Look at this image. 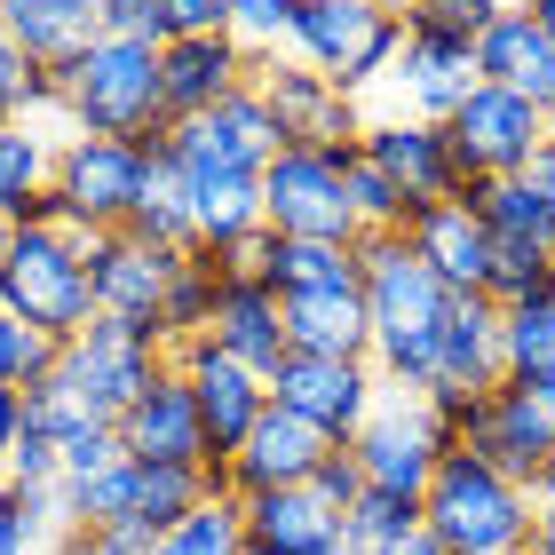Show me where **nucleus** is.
Returning <instances> with one entry per match:
<instances>
[{
  "mask_svg": "<svg viewBox=\"0 0 555 555\" xmlns=\"http://www.w3.org/2000/svg\"><path fill=\"white\" fill-rule=\"evenodd\" d=\"M452 198H468L476 222H485L492 238H540V246H555V215L532 198V183H524V175H500V183H468V191H452Z\"/></svg>",
  "mask_w": 555,
  "mask_h": 555,
  "instance_id": "33",
  "label": "nucleus"
},
{
  "mask_svg": "<svg viewBox=\"0 0 555 555\" xmlns=\"http://www.w3.org/2000/svg\"><path fill=\"white\" fill-rule=\"evenodd\" d=\"M151 555H246V524L238 500H198V508L175 524V532L151 540Z\"/></svg>",
  "mask_w": 555,
  "mask_h": 555,
  "instance_id": "39",
  "label": "nucleus"
},
{
  "mask_svg": "<svg viewBox=\"0 0 555 555\" xmlns=\"http://www.w3.org/2000/svg\"><path fill=\"white\" fill-rule=\"evenodd\" d=\"M0 485H64V468H56V437L48 428H33L24 421V437H16V452H9V468H0Z\"/></svg>",
  "mask_w": 555,
  "mask_h": 555,
  "instance_id": "45",
  "label": "nucleus"
},
{
  "mask_svg": "<svg viewBox=\"0 0 555 555\" xmlns=\"http://www.w3.org/2000/svg\"><path fill=\"white\" fill-rule=\"evenodd\" d=\"M532 508H555V452H547V468L532 476Z\"/></svg>",
  "mask_w": 555,
  "mask_h": 555,
  "instance_id": "57",
  "label": "nucleus"
},
{
  "mask_svg": "<svg viewBox=\"0 0 555 555\" xmlns=\"http://www.w3.org/2000/svg\"><path fill=\"white\" fill-rule=\"evenodd\" d=\"M476 80L524 95V104L555 128V40L524 9H500L485 33H476Z\"/></svg>",
  "mask_w": 555,
  "mask_h": 555,
  "instance_id": "21",
  "label": "nucleus"
},
{
  "mask_svg": "<svg viewBox=\"0 0 555 555\" xmlns=\"http://www.w3.org/2000/svg\"><path fill=\"white\" fill-rule=\"evenodd\" d=\"M349 151L358 143H341V151L286 143L262 167V222L278 238H341V246H358V207H349V191H341Z\"/></svg>",
  "mask_w": 555,
  "mask_h": 555,
  "instance_id": "7",
  "label": "nucleus"
},
{
  "mask_svg": "<svg viewBox=\"0 0 555 555\" xmlns=\"http://www.w3.org/2000/svg\"><path fill=\"white\" fill-rule=\"evenodd\" d=\"M0 310L40 325L48 341H72L80 325H95V294H88V262H80V231L64 222H24L9 262H0Z\"/></svg>",
  "mask_w": 555,
  "mask_h": 555,
  "instance_id": "4",
  "label": "nucleus"
},
{
  "mask_svg": "<svg viewBox=\"0 0 555 555\" xmlns=\"http://www.w3.org/2000/svg\"><path fill=\"white\" fill-rule=\"evenodd\" d=\"M0 33L40 72H64L88 40H104V16H95V0H0Z\"/></svg>",
  "mask_w": 555,
  "mask_h": 555,
  "instance_id": "27",
  "label": "nucleus"
},
{
  "mask_svg": "<svg viewBox=\"0 0 555 555\" xmlns=\"http://www.w3.org/2000/svg\"><path fill=\"white\" fill-rule=\"evenodd\" d=\"M16 437H24V389H0V468H9Z\"/></svg>",
  "mask_w": 555,
  "mask_h": 555,
  "instance_id": "50",
  "label": "nucleus"
},
{
  "mask_svg": "<svg viewBox=\"0 0 555 555\" xmlns=\"http://www.w3.org/2000/svg\"><path fill=\"white\" fill-rule=\"evenodd\" d=\"M508 9H524V16H532V24H540V33L555 40V0H508Z\"/></svg>",
  "mask_w": 555,
  "mask_h": 555,
  "instance_id": "56",
  "label": "nucleus"
},
{
  "mask_svg": "<svg viewBox=\"0 0 555 555\" xmlns=\"http://www.w3.org/2000/svg\"><path fill=\"white\" fill-rule=\"evenodd\" d=\"M270 405L301 413L325 444H358V428L382 405V373L373 358H294L286 349V365L270 373Z\"/></svg>",
  "mask_w": 555,
  "mask_h": 555,
  "instance_id": "10",
  "label": "nucleus"
},
{
  "mask_svg": "<svg viewBox=\"0 0 555 555\" xmlns=\"http://www.w3.org/2000/svg\"><path fill=\"white\" fill-rule=\"evenodd\" d=\"M191 183V246H238L246 231H262V175H183Z\"/></svg>",
  "mask_w": 555,
  "mask_h": 555,
  "instance_id": "29",
  "label": "nucleus"
},
{
  "mask_svg": "<svg viewBox=\"0 0 555 555\" xmlns=\"http://www.w3.org/2000/svg\"><path fill=\"white\" fill-rule=\"evenodd\" d=\"M191 246H151L135 231H88L80 238V262H88V294H95V318H128V325H159V301H167V278Z\"/></svg>",
  "mask_w": 555,
  "mask_h": 555,
  "instance_id": "14",
  "label": "nucleus"
},
{
  "mask_svg": "<svg viewBox=\"0 0 555 555\" xmlns=\"http://www.w3.org/2000/svg\"><path fill=\"white\" fill-rule=\"evenodd\" d=\"M56 80V112L72 135H119V143H159L167 135V95H159V48L135 40H88Z\"/></svg>",
  "mask_w": 555,
  "mask_h": 555,
  "instance_id": "2",
  "label": "nucleus"
},
{
  "mask_svg": "<svg viewBox=\"0 0 555 555\" xmlns=\"http://www.w3.org/2000/svg\"><path fill=\"white\" fill-rule=\"evenodd\" d=\"M159 373H167L159 325H128V318H95V325H80V334L64 341V358H56V382L80 397L95 421H119L151 382H159Z\"/></svg>",
  "mask_w": 555,
  "mask_h": 555,
  "instance_id": "6",
  "label": "nucleus"
},
{
  "mask_svg": "<svg viewBox=\"0 0 555 555\" xmlns=\"http://www.w3.org/2000/svg\"><path fill=\"white\" fill-rule=\"evenodd\" d=\"M389 72L405 80V119L444 128V119L468 104V88H476V40L444 33V24H428V16H405V48H397Z\"/></svg>",
  "mask_w": 555,
  "mask_h": 555,
  "instance_id": "17",
  "label": "nucleus"
},
{
  "mask_svg": "<svg viewBox=\"0 0 555 555\" xmlns=\"http://www.w3.org/2000/svg\"><path fill=\"white\" fill-rule=\"evenodd\" d=\"M128 461V444H119V421H72L64 437H56V468H64V485H88V476H104Z\"/></svg>",
  "mask_w": 555,
  "mask_h": 555,
  "instance_id": "43",
  "label": "nucleus"
},
{
  "mask_svg": "<svg viewBox=\"0 0 555 555\" xmlns=\"http://www.w3.org/2000/svg\"><path fill=\"white\" fill-rule=\"evenodd\" d=\"M301 286H358V246H341V238H278L270 294H301Z\"/></svg>",
  "mask_w": 555,
  "mask_h": 555,
  "instance_id": "34",
  "label": "nucleus"
},
{
  "mask_svg": "<svg viewBox=\"0 0 555 555\" xmlns=\"http://www.w3.org/2000/svg\"><path fill=\"white\" fill-rule=\"evenodd\" d=\"M508 382H516V373H508ZM516 389H524V397H532V413H540V421L555 428V373H524V382H516Z\"/></svg>",
  "mask_w": 555,
  "mask_h": 555,
  "instance_id": "52",
  "label": "nucleus"
},
{
  "mask_svg": "<svg viewBox=\"0 0 555 555\" xmlns=\"http://www.w3.org/2000/svg\"><path fill=\"white\" fill-rule=\"evenodd\" d=\"M358 151L405 198H421V207H437V198L461 191V167H452V151H444V128H428V119H373L358 135Z\"/></svg>",
  "mask_w": 555,
  "mask_h": 555,
  "instance_id": "25",
  "label": "nucleus"
},
{
  "mask_svg": "<svg viewBox=\"0 0 555 555\" xmlns=\"http://www.w3.org/2000/svg\"><path fill=\"white\" fill-rule=\"evenodd\" d=\"M56 143L40 119H16V128H0V222H24L33 215V198L56 191Z\"/></svg>",
  "mask_w": 555,
  "mask_h": 555,
  "instance_id": "31",
  "label": "nucleus"
},
{
  "mask_svg": "<svg viewBox=\"0 0 555 555\" xmlns=\"http://www.w3.org/2000/svg\"><path fill=\"white\" fill-rule=\"evenodd\" d=\"M207 341L222 358H238L246 373H270L286 365V325H278V294L270 286H246V278H222V301H215V325Z\"/></svg>",
  "mask_w": 555,
  "mask_h": 555,
  "instance_id": "28",
  "label": "nucleus"
},
{
  "mask_svg": "<svg viewBox=\"0 0 555 555\" xmlns=\"http://www.w3.org/2000/svg\"><path fill=\"white\" fill-rule=\"evenodd\" d=\"M24 547H33V540H24V524H16V508H9V500H0V555H24Z\"/></svg>",
  "mask_w": 555,
  "mask_h": 555,
  "instance_id": "54",
  "label": "nucleus"
},
{
  "mask_svg": "<svg viewBox=\"0 0 555 555\" xmlns=\"http://www.w3.org/2000/svg\"><path fill=\"white\" fill-rule=\"evenodd\" d=\"M413 524H421V500H405V492H358V508L341 516V532H349V547H358V555H373V547L405 540Z\"/></svg>",
  "mask_w": 555,
  "mask_h": 555,
  "instance_id": "41",
  "label": "nucleus"
},
{
  "mask_svg": "<svg viewBox=\"0 0 555 555\" xmlns=\"http://www.w3.org/2000/svg\"><path fill=\"white\" fill-rule=\"evenodd\" d=\"M405 246L437 270L444 294H485L492 286V231L476 222L468 198H437V207H421L413 231H405Z\"/></svg>",
  "mask_w": 555,
  "mask_h": 555,
  "instance_id": "24",
  "label": "nucleus"
},
{
  "mask_svg": "<svg viewBox=\"0 0 555 555\" xmlns=\"http://www.w3.org/2000/svg\"><path fill=\"white\" fill-rule=\"evenodd\" d=\"M215 301H222V255H207V246H191L183 262H175L167 278V301H159V341H191L215 325Z\"/></svg>",
  "mask_w": 555,
  "mask_h": 555,
  "instance_id": "32",
  "label": "nucleus"
},
{
  "mask_svg": "<svg viewBox=\"0 0 555 555\" xmlns=\"http://www.w3.org/2000/svg\"><path fill=\"white\" fill-rule=\"evenodd\" d=\"M56 358H64V341H48L40 325H24V318L0 310V389H33V382H48V373H56Z\"/></svg>",
  "mask_w": 555,
  "mask_h": 555,
  "instance_id": "42",
  "label": "nucleus"
},
{
  "mask_svg": "<svg viewBox=\"0 0 555 555\" xmlns=\"http://www.w3.org/2000/svg\"><path fill=\"white\" fill-rule=\"evenodd\" d=\"M334 555H358V547H349V532H341V547H334Z\"/></svg>",
  "mask_w": 555,
  "mask_h": 555,
  "instance_id": "59",
  "label": "nucleus"
},
{
  "mask_svg": "<svg viewBox=\"0 0 555 555\" xmlns=\"http://www.w3.org/2000/svg\"><path fill=\"white\" fill-rule=\"evenodd\" d=\"M532 516H540L532 492L508 485L492 461H476L461 444H444V461L421 492V524L437 532L444 555H516L532 540Z\"/></svg>",
  "mask_w": 555,
  "mask_h": 555,
  "instance_id": "3",
  "label": "nucleus"
},
{
  "mask_svg": "<svg viewBox=\"0 0 555 555\" xmlns=\"http://www.w3.org/2000/svg\"><path fill=\"white\" fill-rule=\"evenodd\" d=\"M325 444L301 413H286V405H262V421L246 428V444L231 452V500H255V492H286V485H310V468L325 461Z\"/></svg>",
  "mask_w": 555,
  "mask_h": 555,
  "instance_id": "20",
  "label": "nucleus"
},
{
  "mask_svg": "<svg viewBox=\"0 0 555 555\" xmlns=\"http://www.w3.org/2000/svg\"><path fill=\"white\" fill-rule=\"evenodd\" d=\"M128 231L151 238V246H191V183L167 159V143H143V183H135Z\"/></svg>",
  "mask_w": 555,
  "mask_h": 555,
  "instance_id": "30",
  "label": "nucleus"
},
{
  "mask_svg": "<svg viewBox=\"0 0 555 555\" xmlns=\"http://www.w3.org/2000/svg\"><path fill=\"white\" fill-rule=\"evenodd\" d=\"M95 16H104V40H135V48H167L175 40L159 0H95Z\"/></svg>",
  "mask_w": 555,
  "mask_h": 555,
  "instance_id": "44",
  "label": "nucleus"
},
{
  "mask_svg": "<svg viewBox=\"0 0 555 555\" xmlns=\"http://www.w3.org/2000/svg\"><path fill=\"white\" fill-rule=\"evenodd\" d=\"M373 555H444V547H437V532H428V524H413L405 540H389V547H373Z\"/></svg>",
  "mask_w": 555,
  "mask_h": 555,
  "instance_id": "53",
  "label": "nucleus"
},
{
  "mask_svg": "<svg viewBox=\"0 0 555 555\" xmlns=\"http://www.w3.org/2000/svg\"><path fill=\"white\" fill-rule=\"evenodd\" d=\"M255 80V48L238 33H183L159 48V95H167V128L175 119H207L222 95H238Z\"/></svg>",
  "mask_w": 555,
  "mask_h": 555,
  "instance_id": "16",
  "label": "nucleus"
},
{
  "mask_svg": "<svg viewBox=\"0 0 555 555\" xmlns=\"http://www.w3.org/2000/svg\"><path fill=\"white\" fill-rule=\"evenodd\" d=\"M508 382V358H500V301L492 294H452V310L437 325V373H428V389H468L485 397ZM421 389V397H428Z\"/></svg>",
  "mask_w": 555,
  "mask_h": 555,
  "instance_id": "22",
  "label": "nucleus"
},
{
  "mask_svg": "<svg viewBox=\"0 0 555 555\" xmlns=\"http://www.w3.org/2000/svg\"><path fill=\"white\" fill-rule=\"evenodd\" d=\"M255 95H262L270 119H278V143L341 151V143L365 135L358 95L334 88V80H325V72H310V64H294V56H255Z\"/></svg>",
  "mask_w": 555,
  "mask_h": 555,
  "instance_id": "13",
  "label": "nucleus"
},
{
  "mask_svg": "<svg viewBox=\"0 0 555 555\" xmlns=\"http://www.w3.org/2000/svg\"><path fill=\"white\" fill-rule=\"evenodd\" d=\"M349 461L365 468V492L421 500L437 461H444V437H437V421H428L421 397H397V405H373V421L358 428V444H349Z\"/></svg>",
  "mask_w": 555,
  "mask_h": 555,
  "instance_id": "15",
  "label": "nucleus"
},
{
  "mask_svg": "<svg viewBox=\"0 0 555 555\" xmlns=\"http://www.w3.org/2000/svg\"><path fill=\"white\" fill-rule=\"evenodd\" d=\"M286 48L294 64L325 72L334 88H373L405 48V24L382 16L373 0H286Z\"/></svg>",
  "mask_w": 555,
  "mask_h": 555,
  "instance_id": "5",
  "label": "nucleus"
},
{
  "mask_svg": "<svg viewBox=\"0 0 555 555\" xmlns=\"http://www.w3.org/2000/svg\"><path fill=\"white\" fill-rule=\"evenodd\" d=\"M159 143H167V159L183 175H262L278 151H286V143H278L270 104L255 95V80H246L238 95H222L207 119H175Z\"/></svg>",
  "mask_w": 555,
  "mask_h": 555,
  "instance_id": "11",
  "label": "nucleus"
},
{
  "mask_svg": "<svg viewBox=\"0 0 555 555\" xmlns=\"http://www.w3.org/2000/svg\"><path fill=\"white\" fill-rule=\"evenodd\" d=\"M500 358L508 373H555V294H532V301H508L500 310Z\"/></svg>",
  "mask_w": 555,
  "mask_h": 555,
  "instance_id": "36",
  "label": "nucleus"
},
{
  "mask_svg": "<svg viewBox=\"0 0 555 555\" xmlns=\"http://www.w3.org/2000/svg\"><path fill=\"white\" fill-rule=\"evenodd\" d=\"M524 555H555V508L532 516V540H524Z\"/></svg>",
  "mask_w": 555,
  "mask_h": 555,
  "instance_id": "55",
  "label": "nucleus"
},
{
  "mask_svg": "<svg viewBox=\"0 0 555 555\" xmlns=\"http://www.w3.org/2000/svg\"><path fill=\"white\" fill-rule=\"evenodd\" d=\"M143 468V461H135ZM198 500H215L207 492V468H143V492H135V532L143 540H159V532H175Z\"/></svg>",
  "mask_w": 555,
  "mask_h": 555,
  "instance_id": "37",
  "label": "nucleus"
},
{
  "mask_svg": "<svg viewBox=\"0 0 555 555\" xmlns=\"http://www.w3.org/2000/svg\"><path fill=\"white\" fill-rule=\"evenodd\" d=\"M119 444L143 468H207V428H198V405L183 389V373H159L128 413H119Z\"/></svg>",
  "mask_w": 555,
  "mask_h": 555,
  "instance_id": "19",
  "label": "nucleus"
},
{
  "mask_svg": "<svg viewBox=\"0 0 555 555\" xmlns=\"http://www.w3.org/2000/svg\"><path fill=\"white\" fill-rule=\"evenodd\" d=\"M341 191H349V207H358V231H413V215H421V198H405L365 151L341 159Z\"/></svg>",
  "mask_w": 555,
  "mask_h": 555,
  "instance_id": "38",
  "label": "nucleus"
},
{
  "mask_svg": "<svg viewBox=\"0 0 555 555\" xmlns=\"http://www.w3.org/2000/svg\"><path fill=\"white\" fill-rule=\"evenodd\" d=\"M500 310L508 301H532V294H555V246L540 238H492V286H485Z\"/></svg>",
  "mask_w": 555,
  "mask_h": 555,
  "instance_id": "40",
  "label": "nucleus"
},
{
  "mask_svg": "<svg viewBox=\"0 0 555 555\" xmlns=\"http://www.w3.org/2000/svg\"><path fill=\"white\" fill-rule=\"evenodd\" d=\"M167 24H175V40L183 33H231V0H159Z\"/></svg>",
  "mask_w": 555,
  "mask_h": 555,
  "instance_id": "48",
  "label": "nucleus"
},
{
  "mask_svg": "<svg viewBox=\"0 0 555 555\" xmlns=\"http://www.w3.org/2000/svg\"><path fill=\"white\" fill-rule=\"evenodd\" d=\"M547 135H555L547 119L524 104V95L492 88V80H476L468 104L444 119V151H452V167H461V191L468 183H500V175H524Z\"/></svg>",
  "mask_w": 555,
  "mask_h": 555,
  "instance_id": "8",
  "label": "nucleus"
},
{
  "mask_svg": "<svg viewBox=\"0 0 555 555\" xmlns=\"http://www.w3.org/2000/svg\"><path fill=\"white\" fill-rule=\"evenodd\" d=\"M278 325H286L294 358H373L365 286H301V294H278Z\"/></svg>",
  "mask_w": 555,
  "mask_h": 555,
  "instance_id": "23",
  "label": "nucleus"
},
{
  "mask_svg": "<svg viewBox=\"0 0 555 555\" xmlns=\"http://www.w3.org/2000/svg\"><path fill=\"white\" fill-rule=\"evenodd\" d=\"M500 9H508V0H428L421 16H428V24H444V33H461V40H476Z\"/></svg>",
  "mask_w": 555,
  "mask_h": 555,
  "instance_id": "47",
  "label": "nucleus"
},
{
  "mask_svg": "<svg viewBox=\"0 0 555 555\" xmlns=\"http://www.w3.org/2000/svg\"><path fill=\"white\" fill-rule=\"evenodd\" d=\"M373 9H382V16H397V24H405V16H421V9H428V0H373Z\"/></svg>",
  "mask_w": 555,
  "mask_h": 555,
  "instance_id": "58",
  "label": "nucleus"
},
{
  "mask_svg": "<svg viewBox=\"0 0 555 555\" xmlns=\"http://www.w3.org/2000/svg\"><path fill=\"white\" fill-rule=\"evenodd\" d=\"M461 452H476V461H492L508 485L532 492V476L547 468V452H555V428L532 413V397H524L516 382H500L492 397H476L468 421H461V437H452Z\"/></svg>",
  "mask_w": 555,
  "mask_h": 555,
  "instance_id": "18",
  "label": "nucleus"
},
{
  "mask_svg": "<svg viewBox=\"0 0 555 555\" xmlns=\"http://www.w3.org/2000/svg\"><path fill=\"white\" fill-rule=\"evenodd\" d=\"M167 365L183 373V389H191V405H198V428H207V461H231V452L246 444V428H255L262 405H270V382H262V373H246L238 358H222L207 334L175 341Z\"/></svg>",
  "mask_w": 555,
  "mask_h": 555,
  "instance_id": "12",
  "label": "nucleus"
},
{
  "mask_svg": "<svg viewBox=\"0 0 555 555\" xmlns=\"http://www.w3.org/2000/svg\"><path fill=\"white\" fill-rule=\"evenodd\" d=\"M143 183V143L119 135H64L56 143V198H64V231H128Z\"/></svg>",
  "mask_w": 555,
  "mask_h": 555,
  "instance_id": "9",
  "label": "nucleus"
},
{
  "mask_svg": "<svg viewBox=\"0 0 555 555\" xmlns=\"http://www.w3.org/2000/svg\"><path fill=\"white\" fill-rule=\"evenodd\" d=\"M310 492H318L334 516H349V508H358V492H365V468L349 461V444H334V452H325V461L310 468Z\"/></svg>",
  "mask_w": 555,
  "mask_h": 555,
  "instance_id": "46",
  "label": "nucleus"
},
{
  "mask_svg": "<svg viewBox=\"0 0 555 555\" xmlns=\"http://www.w3.org/2000/svg\"><path fill=\"white\" fill-rule=\"evenodd\" d=\"M135 492H143V468L119 461L104 476H88V485H64V508L80 532H135Z\"/></svg>",
  "mask_w": 555,
  "mask_h": 555,
  "instance_id": "35",
  "label": "nucleus"
},
{
  "mask_svg": "<svg viewBox=\"0 0 555 555\" xmlns=\"http://www.w3.org/2000/svg\"><path fill=\"white\" fill-rule=\"evenodd\" d=\"M358 286H365V318H373V373L397 397H421L437 373V325L452 310V294L437 286L405 231H358Z\"/></svg>",
  "mask_w": 555,
  "mask_h": 555,
  "instance_id": "1",
  "label": "nucleus"
},
{
  "mask_svg": "<svg viewBox=\"0 0 555 555\" xmlns=\"http://www.w3.org/2000/svg\"><path fill=\"white\" fill-rule=\"evenodd\" d=\"M0 48H9V33H0Z\"/></svg>",
  "mask_w": 555,
  "mask_h": 555,
  "instance_id": "60",
  "label": "nucleus"
},
{
  "mask_svg": "<svg viewBox=\"0 0 555 555\" xmlns=\"http://www.w3.org/2000/svg\"><path fill=\"white\" fill-rule=\"evenodd\" d=\"M238 524H246V555H334L341 547V516L310 485L238 500Z\"/></svg>",
  "mask_w": 555,
  "mask_h": 555,
  "instance_id": "26",
  "label": "nucleus"
},
{
  "mask_svg": "<svg viewBox=\"0 0 555 555\" xmlns=\"http://www.w3.org/2000/svg\"><path fill=\"white\" fill-rule=\"evenodd\" d=\"M524 183H532V198H540V207L555 215V135L540 143V159H532V167H524Z\"/></svg>",
  "mask_w": 555,
  "mask_h": 555,
  "instance_id": "51",
  "label": "nucleus"
},
{
  "mask_svg": "<svg viewBox=\"0 0 555 555\" xmlns=\"http://www.w3.org/2000/svg\"><path fill=\"white\" fill-rule=\"evenodd\" d=\"M56 555H151V540L143 532H80V524H72L56 540Z\"/></svg>",
  "mask_w": 555,
  "mask_h": 555,
  "instance_id": "49",
  "label": "nucleus"
}]
</instances>
